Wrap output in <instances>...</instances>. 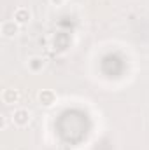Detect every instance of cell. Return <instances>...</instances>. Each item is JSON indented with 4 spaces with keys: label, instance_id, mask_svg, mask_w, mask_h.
<instances>
[{
    "label": "cell",
    "instance_id": "obj_1",
    "mask_svg": "<svg viewBox=\"0 0 149 150\" xmlns=\"http://www.w3.org/2000/svg\"><path fill=\"white\" fill-rule=\"evenodd\" d=\"M12 122L16 126H19V127L28 126V122H30V112L27 108H18L14 112V115H12Z\"/></svg>",
    "mask_w": 149,
    "mask_h": 150
},
{
    "label": "cell",
    "instance_id": "obj_2",
    "mask_svg": "<svg viewBox=\"0 0 149 150\" xmlns=\"http://www.w3.org/2000/svg\"><path fill=\"white\" fill-rule=\"evenodd\" d=\"M0 30H2V35H4V37L11 38V37H14V35L18 33V30H19V25H18L14 19H9V21H4V23H2Z\"/></svg>",
    "mask_w": 149,
    "mask_h": 150
},
{
    "label": "cell",
    "instance_id": "obj_3",
    "mask_svg": "<svg viewBox=\"0 0 149 150\" xmlns=\"http://www.w3.org/2000/svg\"><path fill=\"white\" fill-rule=\"evenodd\" d=\"M2 101H4L5 105H14V103H18V101H19V91L14 89V87L4 89V93H2Z\"/></svg>",
    "mask_w": 149,
    "mask_h": 150
},
{
    "label": "cell",
    "instance_id": "obj_4",
    "mask_svg": "<svg viewBox=\"0 0 149 150\" xmlns=\"http://www.w3.org/2000/svg\"><path fill=\"white\" fill-rule=\"evenodd\" d=\"M39 101L44 107H53L56 103V94L53 91H49V89H44V91L39 93Z\"/></svg>",
    "mask_w": 149,
    "mask_h": 150
},
{
    "label": "cell",
    "instance_id": "obj_5",
    "mask_svg": "<svg viewBox=\"0 0 149 150\" xmlns=\"http://www.w3.org/2000/svg\"><path fill=\"white\" fill-rule=\"evenodd\" d=\"M30 18H32V12L27 7H19V9L14 11V21L18 25H27L30 21Z\"/></svg>",
    "mask_w": 149,
    "mask_h": 150
},
{
    "label": "cell",
    "instance_id": "obj_6",
    "mask_svg": "<svg viewBox=\"0 0 149 150\" xmlns=\"http://www.w3.org/2000/svg\"><path fill=\"white\" fill-rule=\"evenodd\" d=\"M46 67V59L44 58H39V56H34L30 61H28V68L32 72H40L42 68Z\"/></svg>",
    "mask_w": 149,
    "mask_h": 150
}]
</instances>
